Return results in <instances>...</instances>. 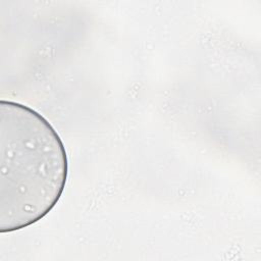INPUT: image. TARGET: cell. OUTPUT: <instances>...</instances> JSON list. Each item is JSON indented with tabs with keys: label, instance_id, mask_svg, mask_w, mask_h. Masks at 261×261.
Listing matches in <instances>:
<instances>
[{
	"label": "cell",
	"instance_id": "6da1fadb",
	"mask_svg": "<svg viewBox=\"0 0 261 261\" xmlns=\"http://www.w3.org/2000/svg\"><path fill=\"white\" fill-rule=\"evenodd\" d=\"M65 147L40 113L0 102V232L28 227L59 201L67 179Z\"/></svg>",
	"mask_w": 261,
	"mask_h": 261
}]
</instances>
